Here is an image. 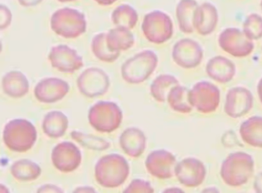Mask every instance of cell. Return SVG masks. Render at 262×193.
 I'll return each mask as SVG.
<instances>
[{
	"mask_svg": "<svg viewBox=\"0 0 262 193\" xmlns=\"http://www.w3.org/2000/svg\"><path fill=\"white\" fill-rule=\"evenodd\" d=\"M177 163L173 153L164 149L151 152L145 161L146 171L151 176L160 180L172 178Z\"/></svg>",
	"mask_w": 262,
	"mask_h": 193,
	"instance_id": "4fadbf2b",
	"label": "cell"
},
{
	"mask_svg": "<svg viewBox=\"0 0 262 193\" xmlns=\"http://www.w3.org/2000/svg\"><path fill=\"white\" fill-rule=\"evenodd\" d=\"M257 92L259 99H260V101L262 104V78L260 80L258 84Z\"/></svg>",
	"mask_w": 262,
	"mask_h": 193,
	"instance_id": "f35d334b",
	"label": "cell"
},
{
	"mask_svg": "<svg viewBox=\"0 0 262 193\" xmlns=\"http://www.w3.org/2000/svg\"><path fill=\"white\" fill-rule=\"evenodd\" d=\"M43 0H17L20 6L25 8H30L37 6Z\"/></svg>",
	"mask_w": 262,
	"mask_h": 193,
	"instance_id": "d590c367",
	"label": "cell"
},
{
	"mask_svg": "<svg viewBox=\"0 0 262 193\" xmlns=\"http://www.w3.org/2000/svg\"><path fill=\"white\" fill-rule=\"evenodd\" d=\"M243 31L250 40H258L262 38V17L258 14H251L243 22Z\"/></svg>",
	"mask_w": 262,
	"mask_h": 193,
	"instance_id": "1f68e13d",
	"label": "cell"
},
{
	"mask_svg": "<svg viewBox=\"0 0 262 193\" xmlns=\"http://www.w3.org/2000/svg\"><path fill=\"white\" fill-rule=\"evenodd\" d=\"M260 7H261V9L262 10V0H261V2H260Z\"/></svg>",
	"mask_w": 262,
	"mask_h": 193,
	"instance_id": "60d3db41",
	"label": "cell"
},
{
	"mask_svg": "<svg viewBox=\"0 0 262 193\" xmlns=\"http://www.w3.org/2000/svg\"><path fill=\"white\" fill-rule=\"evenodd\" d=\"M141 31L149 42L156 45L163 44L173 36V20L166 12L154 10L144 16Z\"/></svg>",
	"mask_w": 262,
	"mask_h": 193,
	"instance_id": "8992f818",
	"label": "cell"
},
{
	"mask_svg": "<svg viewBox=\"0 0 262 193\" xmlns=\"http://www.w3.org/2000/svg\"><path fill=\"white\" fill-rule=\"evenodd\" d=\"M204 56L202 45L192 38H182L172 48L171 56L174 63L184 69L196 68L201 64Z\"/></svg>",
	"mask_w": 262,
	"mask_h": 193,
	"instance_id": "30bf717a",
	"label": "cell"
},
{
	"mask_svg": "<svg viewBox=\"0 0 262 193\" xmlns=\"http://www.w3.org/2000/svg\"><path fill=\"white\" fill-rule=\"evenodd\" d=\"M239 133L244 142L262 148V117L253 116L246 120L241 125Z\"/></svg>",
	"mask_w": 262,
	"mask_h": 193,
	"instance_id": "d4e9b609",
	"label": "cell"
},
{
	"mask_svg": "<svg viewBox=\"0 0 262 193\" xmlns=\"http://www.w3.org/2000/svg\"><path fill=\"white\" fill-rule=\"evenodd\" d=\"M199 5L196 0H180L177 5L176 19L179 30L182 33L191 34L194 32V17Z\"/></svg>",
	"mask_w": 262,
	"mask_h": 193,
	"instance_id": "603a6c76",
	"label": "cell"
},
{
	"mask_svg": "<svg viewBox=\"0 0 262 193\" xmlns=\"http://www.w3.org/2000/svg\"><path fill=\"white\" fill-rule=\"evenodd\" d=\"M122 119V110L114 102H99L89 110L90 124L99 132H113L119 128Z\"/></svg>",
	"mask_w": 262,
	"mask_h": 193,
	"instance_id": "52a82bcc",
	"label": "cell"
},
{
	"mask_svg": "<svg viewBox=\"0 0 262 193\" xmlns=\"http://www.w3.org/2000/svg\"><path fill=\"white\" fill-rule=\"evenodd\" d=\"M189 90L187 87L177 85L170 90L167 96L169 107L173 111L181 114H189L193 107L190 104L189 99Z\"/></svg>",
	"mask_w": 262,
	"mask_h": 193,
	"instance_id": "484cf974",
	"label": "cell"
},
{
	"mask_svg": "<svg viewBox=\"0 0 262 193\" xmlns=\"http://www.w3.org/2000/svg\"><path fill=\"white\" fill-rule=\"evenodd\" d=\"M57 1L60 3H71L75 2L76 0H57Z\"/></svg>",
	"mask_w": 262,
	"mask_h": 193,
	"instance_id": "ab89813d",
	"label": "cell"
},
{
	"mask_svg": "<svg viewBox=\"0 0 262 193\" xmlns=\"http://www.w3.org/2000/svg\"><path fill=\"white\" fill-rule=\"evenodd\" d=\"M130 174V166L126 159L117 154L102 157L95 167L97 182L106 188H116L126 181Z\"/></svg>",
	"mask_w": 262,
	"mask_h": 193,
	"instance_id": "6da1fadb",
	"label": "cell"
},
{
	"mask_svg": "<svg viewBox=\"0 0 262 193\" xmlns=\"http://www.w3.org/2000/svg\"><path fill=\"white\" fill-rule=\"evenodd\" d=\"M53 68L64 74H73L84 66L83 58L74 49L67 45L51 48L48 55Z\"/></svg>",
	"mask_w": 262,
	"mask_h": 193,
	"instance_id": "5bb4252c",
	"label": "cell"
},
{
	"mask_svg": "<svg viewBox=\"0 0 262 193\" xmlns=\"http://www.w3.org/2000/svg\"><path fill=\"white\" fill-rule=\"evenodd\" d=\"M91 50L95 57L104 63H114L120 55L119 53L112 52L107 47L106 33H100L94 36L92 40Z\"/></svg>",
	"mask_w": 262,
	"mask_h": 193,
	"instance_id": "f546056e",
	"label": "cell"
},
{
	"mask_svg": "<svg viewBox=\"0 0 262 193\" xmlns=\"http://www.w3.org/2000/svg\"><path fill=\"white\" fill-rule=\"evenodd\" d=\"M120 146L128 156L138 158L145 151L146 136L140 129L135 127L127 128L120 136Z\"/></svg>",
	"mask_w": 262,
	"mask_h": 193,
	"instance_id": "ffe728a7",
	"label": "cell"
},
{
	"mask_svg": "<svg viewBox=\"0 0 262 193\" xmlns=\"http://www.w3.org/2000/svg\"><path fill=\"white\" fill-rule=\"evenodd\" d=\"M69 85L62 79L50 77L40 81L34 89L35 99L42 104H53L62 100L68 94Z\"/></svg>",
	"mask_w": 262,
	"mask_h": 193,
	"instance_id": "e0dca14e",
	"label": "cell"
},
{
	"mask_svg": "<svg viewBox=\"0 0 262 193\" xmlns=\"http://www.w3.org/2000/svg\"><path fill=\"white\" fill-rule=\"evenodd\" d=\"M71 137L81 146L91 150L102 151L110 148V143L104 139L92 135H86L80 131H72Z\"/></svg>",
	"mask_w": 262,
	"mask_h": 193,
	"instance_id": "4dcf8cb0",
	"label": "cell"
},
{
	"mask_svg": "<svg viewBox=\"0 0 262 193\" xmlns=\"http://www.w3.org/2000/svg\"><path fill=\"white\" fill-rule=\"evenodd\" d=\"M174 176L184 186L197 187L201 186L206 178V167L199 159L186 158L177 163Z\"/></svg>",
	"mask_w": 262,
	"mask_h": 193,
	"instance_id": "7c38bea8",
	"label": "cell"
},
{
	"mask_svg": "<svg viewBox=\"0 0 262 193\" xmlns=\"http://www.w3.org/2000/svg\"><path fill=\"white\" fill-rule=\"evenodd\" d=\"M81 153L75 144L63 141L53 149L51 160L54 166L63 173L76 171L81 163Z\"/></svg>",
	"mask_w": 262,
	"mask_h": 193,
	"instance_id": "9a60e30c",
	"label": "cell"
},
{
	"mask_svg": "<svg viewBox=\"0 0 262 193\" xmlns=\"http://www.w3.org/2000/svg\"><path fill=\"white\" fill-rule=\"evenodd\" d=\"M97 4L102 7H109L114 5L119 0H94Z\"/></svg>",
	"mask_w": 262,
	"mask_h": 193,
	"instance_id": "74e56055",
	"label": "cell"
},
{
	"mask_svg": "<svg viewBox=\"0 0 262 193\" xmlns=\"http://www.w3.org/2000/svg\"><path fill=\"white\" fill-rule=\"evenodd\" d=\"M154 187L151 186L150 182L144 181L142 179L133 180L124 192H154Z\"/></svg>",
	"mask_w": 262,
	"mask_h": 193,
	"instance_id": "d6a6232c",
	"label": "cell"
},
{
	"mask_svg": "<svg viewBox=\"0 0 262 193\" xmlns=\"http://www.w3.org/2000/svg\"><path fill=\"white\" fill-rule=\"evenodd\" d=\"M38 192H63L62 190L52 184H46L37 190Z\"/></svg>",
	"mask_w": 262,
	"mask_h": 193,
	"instance_id": "e575fe53",
	"label": "cell"
},
{
	"mask_svg": "<svg viewBox=\"0 0 262 193\" xmlns=\"http://www.w3.org/2000/svg\"><path fill=\"white\" fill-rule=\"evenodd\" d=\"M2 88L7 96L13 99H20L29 92V82L21 72L11 71L3 78Z\"/></svg>",
	"mask_w": 262,
	"mask_h": 193,
	"instance_id": "44dd1931",
	"label": "cell"
},
{
	"mask_svg": "<svg viewBox=\"0 0 262 193\" xmlns=\"http://www.w3.org/2000/svg\"><path fill=\"white\" fill-rule=\"evenodd\" d=\"M190 104L198 112L208 114L214 112L219 107L221 91L215 84L208 81L197 82L189 90Z\"/></svg>",
	"mask_w": 262,
	"mask_h": 193,
	"instance_id": "ba28073f",
	"label": "cell"
},
{
	"mask_svg": "<svg viewBox=\"0 0 262 193\" xmlns=\"http://www.w3.org/2000/svg\"><path fill=\"white\" fill-rule=\"evenodd\" d=\"M253 187L256 192L262 193V172L256 176Z\"/></svg>",
	"mask_w": 262,
	"mask_h": 193,
	"instance_id": "8d00e7d4",
	"label": "cell"
},
{
	"mask_svg": "<svg viewBox=\"0 0 262 193\" xmlns=\"http://www.w3.org/2000/svg\"><path fill=\"white\" fill-rule=\"evenodd\" d=\"M217 41L220 48L234 58L248 57L255 49L253 41L237 28H226L220 33Z\"/></svg>",
	"mask_w": 262,
	"mask_h": 193,
	"instance_id": "9c48e42d",
	"label": "cell"
},
{
	"mask_svg": "<svg viewBox=\"0 0 262 193\" xmlns=\"http://www.w3.org/2000/svg\"><path fill=\"white\" fill-rule=\"evenodd\" d=\"M12 176L18 181H32L40 176L42 170L39 165L29 159L15 161L10 168Z\"/></svg>",
	"mask_w": 262,
	"mask_h": 193,
	"instance_id": "83f0119b",
	"label": "cell"
},
{
	"mask_svg": "<svg viewBox=\"0 0 262 193\" xmlns=\"http://www.w3.org/2000/svg\"><path fill=\"white\" fill-rule=\"evenodd\" d=\"M179 80L169 74H162L156 77L150 85V94L156 101L164 103L170 90L179 85Z\"/></svg>",
	"mask_w": 262,
	"mask_h": 193,
	"instance_id": "4316f807",
	"label": "cell"
},
{
	"mask_svg": "<svg viewBox=\"0 0 262 193\" xmlns=\"http://www.w3.org/2000/svg\"><path fill=\"white\" fill-rule=\"evenodd\" d=\"M158 64V56L153 51H141L123 63L122 78L129 84L142 83L154 74Z\"/></svg>",
	"mask_w": 262,
	"mask_h": 193,
	"instance_id": "5b68a950",
	"label": "cell"
},
{
	"mask_svg": "<svg viewBox=\"0 0 262 193\" xmlns=\"http://www.w3.org/2000/svg\"><path fill=\"white\" fill-rule=\"evenodd\" d=\"M135 36L130 30L115 27L106 33L107 47L113 53L126 51L135 45Z\"/></svg>",
	"mask_w": 262,
	"mask_h": 193,
	"instance_id": "7402d4cb",
	"label": "cell"
},
{
	"mask_svg": "<svg viewBox=\"0 0 262 193\" xmlns=\"http://www.w3.org/2000/svg\"><path fill=\"white\" fill-rule=\"evenodd\" d=\"M219 19V12L214 4L210 2L202 3L195 12L194 32L203 37L212 34L216 30Z\"/></svg>",
	"mask_w": 262,
	"mask_h": 193,
	"instance_id": "ac0fdd59",
	"label": "cell"
},
{
	"mask_svg": "<svg viewBox=\"0 0 262 193\" xmlns=\"http://www.w3.org/2000/svg\"><path fill=\"white\" fill-rule=\"evenodd\" d=\"M115 27L133 30L137 25L139 16L137 11L128 4H122L115 8L111 16Z\"/></svg>",
	"mask_w": 262,
	"mask_h": 193,
	"instance_id": "f1b7e54d",
	"label": "cell"
},
{
	"mask_svg": "<svg viewBox=\"0 0 262 193\" xmlns=\"http://www.w3.org/2000/svg\"><path fill=\"white\" fill-rule=\"evenodd\" d=\"M79 91L83 96L94 99L102 96L108 91V76L102 69L92 67L82 72L77 80Z\"/></svg>",
	"mask_w": 262,
	"mask_h": 193,
	"instance_id": "8fae6325",
	"label": "cell"
},
{
	"mask_svg": "<svg viewBox=\"0 0 262 193\" xmlns=\"http://www.w3.org/2000/svg\"><path fill=\"white\" fill-rule=\"evenodd\" d=\"M253 102V96L250 90L244 87H233L226 96L225 112L228 116L237 119L250 112Z\"/></svg>",
	"mask_w": 262,
	"mask_h": 193,
	"instance_id": "2e32d148",
	"label": "cell"
},
{
	"mask_svg": "<svg viewBox=\"0 0 262 193\" xmlns=\"http://www.w3.org/2000/svg\"><path fill=\"white\" fill-rule=\"evenodd\" d=\"M208 76L220 84H227L232 81L236 74V66L229 59L216 56L208 61L205 68Z\"/></svg>",
	"mask_w": 262,
	"mask_h": 193,
	"instance_id": "d6986e66",
	"label": "cell"
},
{
	"mask_svg": "<svg viewBox=\"0 0 262 193\" xmlns=\"http://www.w3.org/2000/svg\"><path fill=\"white\" fill-rule=\"evenodd\" d=\"M68 127V117L63 113L56 110L50 112L45 115L42 125L43 133L51 138L63 136Z\"/></svg>",
	"mask_w": 262,
	"mask_h": 193,
	"instance_id": "cb8c5ba5",
	"label": "cell"
},
{
	"mask_svg": "<svg viewBox=\"0 0 262 193\" xmlns=\"http://www.w3.org/2000/svg\"><path fill=\"white\" fill-rule=\"evenodd\" d=\"M3 138L9 150L25 153L34 146L37 139V131L28 120L17 119L10 120L4 128Z\"/></svg>",
	"mask_w": 262,
	"mask_h": 193,
	"instance_id": "277c9868",
	"label": "cell"
},
{
	"mask_svg": "<svg viewBox=\"0 0 262 193\" xmlns=\"http://www.w3.org/2000/svg\"><path fill=\"white\" fill-rule=\"evenodd\" d=\"M255 171L253 157L245 152L230 154L223 162L220 175L225 184L239 187L246 184Z\"/></svg>",
	"mask_w": 262,
	"mask_h": 193,
	"instance_id": "7a4b0ae2",
	"label": "cell"
},
{
	"mask_svg": "<svg viewBox=\"0 0 262 193\" xmlns=\"http://www.w3.org/2000/svg\"><path fill=\"white\" fill-rule=\"evenodd\" d=\"M0 30L4 31L11 25L12 22V13L6 5H0Z\"/></svg>",
	"mask_w": 262,
	"mask_h": 193,
	"instance_id": "836d02e7",
	"label": "cell"
},
{
	"mask_svg": "<svg viewBox=\"0 0 262 193\" xmlns=\"http://www.w3.org/2000/svg\"><path fill=\"white\" fill-rule=\"evenodd\" d=\"M50 27L53 32L59 37L75 39L86 32L85 15L73 8H61L51 15Z\"/></svg>",
	"mask_w": 262,
	"mask_h": 193,
	"instance_id": "3957f363",
	"label": "cell"
}]
</instances>
